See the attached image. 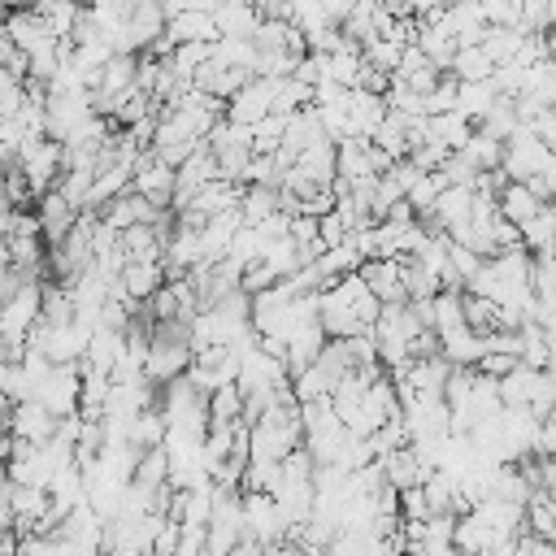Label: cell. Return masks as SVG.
<instances>
[{
  "instance_id": "1",
  "label": "cell",
  "mask_w": 556,
  "mask_h": 556,
  "mask_svg": "<svg viewBox=\"0 0 556 556\" xmlns=\"http://www.w3.org/2000/svg\"><path fill=\"white\" fill-rule=\"evenodd\" d=\"M17 165H22V174L30 178V187H35V200L39 195H48L56 182H61V174H65V148L56 143V139H22V148H17Z\"/></svg>"
},
{
  "instance_id": "2",
  "label": "cell",
  "mask_w": 556,
  "mask_h": 556,
  "mask_svg": "<svg viewBox=\"0 0 556 556\" xmlns=\"http://www.w3.org/2000/svg\"><path fill=\"white\" fill-rule=\"evenodd\" d=\"M547 161H552V148H547L530 126H521V130L504 143V161H500V169H504L508 182H530L534 174L547 169Z\"/></svg>"
},
{
  "instance_id": "3",
  "label": "cell",
  "mask_w": 556,
  "mask_h": 556,
  "mask_svg": "<svg viewBox=\"0 0 556 556\" xmlns=\"http://www.w3.org/2000/svg\"><path fill=\"white\" fill-rule=\"evenodd\" d=\"M35 400L52 417H74L83 408V361L78 365H52V374L35 387Z\"/></svg>"
},
{
  "instance_id": "4",
  "label": "cell",
  "mask_w": 556,
  "mask_h": 556,
  "mask_svg": "<svg viewBox=\"0 0 556 556\" xmlns=\"http://www.w3.org/2000/svg\"><path fill=\"white\" fill-rule=\"evenodd\" d=\"M195 352H191V339H161L152 334L148 343V361H143V378L148 382H174V378H187Z\"/></svg>"
},
{
  "instance_id": "5",
  "label": "cell",
  "mask_w": 556,
  "mask_h": 556,
  "mask_svg": "<svg viewBox=\"0 0 556 556\" xmlns=\"http://www.w3.org/2000/svg\"><path fill=\"white\" fill-rule=\"evenodd\" d=\"M222 174H217V156H213V148L208 143H200L178 169H174V208H187L191 204V195H200L208 182H217Z\"/></svg>"
},
{
  "instance_id": "6",
  "label": "cell",
  "mask_w": 556,
  "mask_h": 556,
  "mask_svg": "<svg viewBox=\"0 0 556 556\" xmlns=\"http://www.w3.org/2000/svg\"><path fill=\"white\" fill-rule=\"evenodd\" d=\"M56 430H61V417H52L39 400H22V404L9 408V434H13V443L43 447V443L56 439Z\"/></svg>"
},
{
  "instance_id": "7",
  "label": "cell",
  "mask_w": 556,
  "mask_h": 556,
  "mask_svg": "<svg viewBox=\"0 0 556 556\" xmlns=\"http://www.w3.org/2000/svg\"><path fill=\"white\" fill-rule=\"evenodd\" d=\"M130 191H139L156 208H169L174 204V165H165L152 148L139 152V161H135V187Z\"/></svg>"
},
{
  "instance_id": "8",
  "label": "cell",
  "mask_w": 556,
  "mask_h": 556,
  "mask_svg": "<svg viewBox=\"0 0 556 556\" xmlns=\"http://www.w3.org/2000/svg\"><path fill=\"white\" fill-rule=\"evenodd\" d=\"M274 113V83L269 78H248L230 100H226V117L239 126H256Z\"/></svg>"
},
{
  "instance_id": "9",
  "label": "cell",
  "mask_w": 556,
  "mask_h": 556,
  "mask_svg": "<svg viewBox=\"0 0 556 556\" xmlns=\"http://www.w3.org/2000/svg\"><path fill=\"white\" fill-rule=\"evenodd\" d=\"M35 213H39V235H43V243L52 248V243H65V239H70V230L78 226V213H83V208H74V204L52 187L48 195L35 200Z\"/></svg>"
},
{
  "instance_id": "10",
  "label": "cell",
  "mask_w": 556,
  "mask_h": 556,
  "mask_svg": "<svg viewBox=\"0 0 556 556\" xmlns=\"http://www.w3.org/2000/svg\"><path fill=\"white\" fill-rule=\"evenodd\" d=\"M161 213H165V208H156V204H152V200H143L139 191H126V195H117L113 204H104V208H100V222H104L109 230H117V235H122V230H130V226H152Z\"/></svg>"
},
{
  "instance_id": "11",
  "label": "cell",
  "mask_w": 556,
  "mask_h": 556,
  "mask_svg": "<svg viewBox=\"0 0 556 556\" xmlns=\"http://www.w3.org/2000/svg\"><path fill=\"white\" fill-rule=\"evenodd\" d=\"M4 26H9V39H13V48H22L26 56L30 52H39V48H52V43H61L56 35H52V26L35 13V9H13L9 17H4Z\"/></svg>"
},
{
  "instance_id": "12",
  "label": "cell",
  "mask_w": 556,
  "mask_h": 556,
  "mask_svg": "<svg viewBox=\"0 0 556 556\" xmlns=\"http://www.w3.org/2000/svg\"><path fill=\"white\" fill-rule=\"evenodd\" d=\"M361 278L378 295V304H404L408 300V291H404V261H365Z\"/></svg>"
},
{
  "instance_id": "13",
  "label": "cell",
  "mask_w": 556,
  "mask_h": 556,
  "mask_svg": "<svg viewBox=\"0 0 556 556\" xmlns=\"http://www.w3.org/2000/svg\"><path fill=\"white\" fill-rule=\"evenodd\" d=\"M165 282H169L165 261H130V265L122 269V291H126L135 304H148Z\"/></svg>"
},
{
  "instance_id": "14",
  "label": "cell",
  "mask_w": 556,
  "mask_h": 556,
  "mask_svg": "<svg viewBox=\"0 0 556 556\" xmlns=\"http://www.w3.org/2000/svg\"><path fill=\"white\" fill-rule=\"evenodd\" d=\"M495 543H500V534H495L478 513L456 517V526H452V547H456V552H465V556H491Z\"/></svg>"
},
{
  "instance_id": "15",
  "label": "cell",
  "mask_w": 556,
  "mask_h": 556,
  "mask_svg": "<svg viewBox=\"0 0 556 556\" xmlns=\"http://www.w3.org/2000/svg\"><path fill=\"white\" fill-rule=\"evenodd\" d=\"M495 204H500V217H504V222H513L517 230H521L530 217H539V213L547 208V204H543L526 182H504V191L495 195Z\"/></svg>"
},
{
  "instance_id": "16",
  "label": "cell",
  "mask_w": 556,
  "mask_h": 556,
  "mask_svg": "<svg viewBox=\"0 0 556 556\" xmlns=\"http://www.w3.org/2000/svg\"><path fill=\"white\" fill-rule=\"evenodd\" d=\"M165 39L178 48V43H217L222 35H217L213 13H195V9H187V13H178V17L165 26Z\"/></svg>"
},
{
  "instance_id": "17",
  "label": "cell",
  "mask_w": 556,
  "mask_h": 556,
  "mask_svg": "<svg viewBox=\"0 0 556 556\" xmlns=\"http://www.w3.org/2000/svg\"><path fill=\"white\" fill-rule=\"evenodd\" d=\"M473 130H478V126H473L469 117H460L456 109H452V113H439V117H426V143H439V148H447V152H460Z\"/></svg>"
},
{
  "instance_id": "18",
  "label": "cell",
  "mask_w": 556,
  "mask_h": 556,
  "mask_svg": "<svg viewBox=\"0 0 556 556\" xmlns=\"http://www.w3.org/2000/svg\"><path fill=\"white\" fill-rule=\"evenodd\" d=\"M213 22H217V35H226V39H252V35L261 30L256 4H243V0H226V4L213 13Z\"/></svg>"
},
{
  "instance_id": "19",
  "label": "cell",
  "mask_w": 556,
  "mask_h": 556,
  "mask_svg": "<svg viewBox=\"0 0 556 556\" xmlns=\"http://www.w3.org/2000/svg\"><path fill=\"white\" fill-rule=\"evenodd\" d=\"M361 265H365V256H361V248L348 239V243H339V248H326L317 261H313V269L321 274V282L330 287V282H339V278H348V274H361Z\"/></svg>"
},
{
  "instance_id": "20",
  "label": "cell",
  "mask_w": 556,
  "mask_h": 556,
  "mask_svg": "<svg viewBox=\"0 0 556 556\" xmlns=\"http://www.w3.org/2000/svg\"><path fill=\"white\" fill-rule=\"evenodd\" d=\"M495 100H500V91H495L491 78L486 83H456V113L469 117L473 126H482V117L491 113Z\"/></svg>"
},
{
  "instance_id": "21",
  "label": "cell",
  "mask_w": 556,
  "mask_h": 556,
  "mask_svg": "<svg viewBox=\"0 0 556 556\" xmlns=\"http://www.w3.org/2000/svg\"><path fill=\"white\" fill-rule=\"evenodd\" d=\"M521 248L530 256H556V208L552 204L521 226Z\"/></svg>"
},
{
  "instance_id": "22",
  "label": "cell",
  "mask_w": 556,
  "mask_h": 556,
  "mask_svg": "<svg viewBox=\"0 0 556 556\" xmlns=\"http://www.w3.org/2000/svg\"><path fill=\"white\" fill-rule=\"evenodd\" d=\"M460 161H465L473 174H491V169H500V161H504V143L491 139L486 130H473L469 143L460 148Z\"/></svg>"
},
{
  "instance_id": "23",
  "label": "cell",
  "mask_w": 556,
  "mask_h": 556,
  "mask_svg": "<svg viewBox=\"0 0 556 556\" xmlns=\"http://www.w3.org/2000/svg\"><path fill=\"white\" fill-rule=\"evenodd\" d=\"M278 204H282L278 187H265V182H248V187H243V204H239V213H243V226H261L265 217H274V213H278Z\"/></svg>"
},
{
  "instance_id": "24",
  "label": "cell",
  "mask_w": 556,
  "mask_h": 556,
  "mask_svg": "<svg viewBox=\"0 0 556 556\" xmlns=\"http://www.w3.org/2000/svg\"><path fill=\"white\" fill-rule=\"evenodd\" d=\"M478 130H486L491 139L508 143V139L521 130V109H517V100H513V96H500V100L491 104V113L482 117V126H478Z\"/></svg>"
},
{
  "instance_id": "25",
  "label": "cell",
  "mask_w": 556,
  "mask_h": 556,
  "mask_svg": "<svg viewBox=\"0 0 556 556\" xmlns=\"http://www.w3.org/2000/svg\"><path fill=\"white\" fill-rule=\"evenodd\" d=\"M521 43H526V30H517V26H513V30H508V26H491L478 48L491 56V65H508V61L521 52Z\"/></svg>"
},
{
  "instance_id": "26",
  "label": "cell",
  "mask_w": 556,
  "mask_h": 556,
  "mask_svg": "<svg viewBox=\"0 0 556 556\" xmlns=\"http://www.w3.org/2000/svg\"><path fill=\"white\" fill-rule=\"evenodd\" d=\"M235 421H243V391L226 382L208 395V426H235Z\"/></svg>"
},
{
  "instance_id": "27",
  "label": "cell",
  "mask_w": 556,
  "mask_h": 556,
  "mask_svg": "<svg viewBox=\"0 0 556 556\" xmlns=\"http://www.w3.org/2000/svg\"><path fill=\"white\" fill-rule=\"evenodd\" d=\"M491 74H495V65L482 48H456V56H452V78L456 83H486Z\"/></svg>"
},
{
  "instance_id": "28",
  "label": "cell",
  "mask_w": 556,
  "mask_h": 556,
  "mask_svg": "<svg viewBox=\"0 0 556 556\" xmlns=\"http://www.w3.org/2000/svg\"><path fill=\"white\" fill-rule=\"evenodd\" d=\"M213 61L222 65V70H248L252 74V65H256V43L252 39H217L213 43Z\"/></svg>"
},
{
  "instance_id": "29",
  "label": "cell",
  "mask_w": 556,
  "mask_h": 556,
  "mask_svg": "<svg viewBox=\"0 0 556 556\" xmlns=\"http://www.w3.org/2000/svg\"><path fill=\"white\" fill-rule=\"evenodd\" d=\"M486 13V26H517L521 30V0H478Z\"/></svg>"
},
{
  "instance_id": "30",
  "label": "cell",
  "mask_w": 556,
  "mask_h": 556,
  "mask_svg": "<svg viewBox=\"0 0 556 556\" xmlns=\"http://www.w3.org/2000/svg\"><path fill=\"white\" fill-rule=\"evenodd\" d=\"M517 365H521V356H513V352H482V361H478L473 369L500 382V378H508V374H513Z\"/></svg>"
},
{
  "instance_id": "31",
  "label": "cell",
  "mask_w": 556,
  "mask_h": 556,
  "mask_svg": "<svg viewBox=\"0 0 556 556\" xmlns=\"http://www.w3.org/2000/svg\"><path fill=\"white\" fill-rule=\"evenodd\" d=\"M513 556H556V543L534 539V534H517V552Z\"/></svg>"
},
{
  "instance_id": "32",
  "label": "cell",
  "mask_w": 556,
  "mask_h": 556,
  "mask_svg": "<svg viewBox=\"0 0 556 556\" xmlns=\"http://www.w3.org/2000/svg\"><path fill=\"white\" fill-rule=\"evenodd\" d=\"M17 287H22V274L13 265H0V304H9L17 295Z\"/></svg>"
},
{
  "instance_id": "33",
  "label": "cell",
  "mask_w": 556,
  "mask_h": 556,
  "mask_svg": "<svg viewBox=\"0 0 556 556\" xmlns=\"http://www.w3.org/2000/svg\"><path fill=\"white\" fill-rule=\"evenodd\" d=\"M9 456H13V434H9V421H0V469L9 465Z\"/></svg>"
},
{
  "instance_id": "34",
  "label": "cell",
  "mask_w": 556,
  "mask_h": 556,
  "mask_svg": "<svg viewBox=\"0 0 556 556\" xmlns=\"http://www.w3.org/2000/svg\"><path fill=\"white\" fill-rule=\"evenodd\" d=\"M421 552H426V556H465V552H456L452 543H426Z\"/></svg>"
},
{
  "instance_id": "35",
  "label": "cell",
  "mask_w": 556,
  "mask_h": 556,
  "mask_svg": "<svg viewBox=\"0 0 556 556\" xmlns=\"http://www.w3.org/2000/svg\"><path fill=\"white\" fill-rule=\"evenodd\" d=\"M230 556H265V547H261L256 539H243V543H239V547H235Z\"/></svg>"
},
{
  "instance_id": "36",
  "label": "cell",
  "mask_w": 556,
  "mask_h": 556,
  "mask_svg": "<svg viewBox=\"0 0 556 556\" xmlns=\"http://www.w3.org/2000/svg\"><path fill=\"white\" fill-rule=\"evenodd\" d=\"M9 52H13V39H9V26L0 22V65L9 61Z\"/></svg>"
},
{
  "instance_id": "37",
  "label": "cell",
  "mask_w": 556,
  "mask_h": 556,
  "mask_svg": "<svg viewBox=\"0 0 556 556\" xmlns=\"http://www.w3.org/2000/svg\"><path fill=\"white\" fill-rule=\"evenodd\" d=\"M0 4H4L9 13H13V9H35V0H0Z\"/></svg>"
},
{
  "instance_id": "38",
  "label": "cell",
  "mask_w": 556,
  "mask_h": 556,
  "mask_svg": "<svg viewBox=\"0 0 556 556\" xmlns=\"http://www.w3.org/2000/svg\"><path fill=\"white\" fill-rule=\"evenodd\" d=\"M547 374H556V334H552V356H547Z\"/></svg>"
},
{
  "instance_id": "39",
  "label": "cell",
  "mask_w": 556,
  "mask_h": 556,
  "mask_svg": "<svg viewBox=\"0 0 556 556\" xmlns=\"http://www.w3.org/2000/svg\"><path fill=\"white\" fill-rule=\"evenodd\" d=\"M356 4H365V9H382L387 0H356Z\"/></svg>"
},
{
  "instance_id": "40",
  "label": "cell",
  "mask_w": 556,
  "mask_h": 556,
  "mask_svg": "<svg viewBox=\"0 0 556 556\" xmlns=\"http://www.w3.org/2000/svg\"><path fill=\"white\" fill-rule=\"evenodd\" d=\"M4 13H9V9H4V4H0V22H4Z\"/></svg>"
},
{
  "instance_id": "41",
  "label": "cell",
  "mask_w": 556,
  "mask_h": 556,
  "mask_svg": "<svg viewBox=\"0 0 556 556\" xmlns=\"http://www.w3.org/2000/svg\"><path fill=\"white\" fill-rule=\"evenodd\" d=\"M552 208H556V204H552Z\"/></svg>"
}]
</instances>
